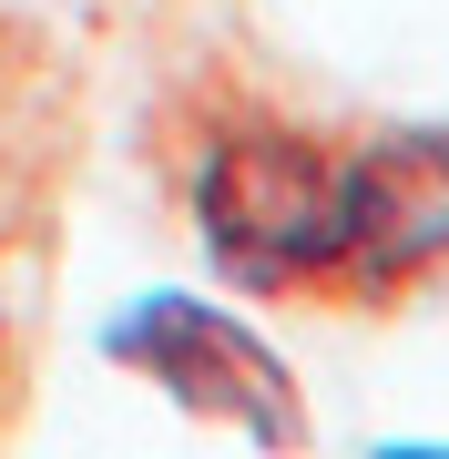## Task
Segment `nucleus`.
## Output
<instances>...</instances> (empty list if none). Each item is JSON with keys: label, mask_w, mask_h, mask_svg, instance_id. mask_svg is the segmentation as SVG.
Segmentation results:
<instances>
[{"label": "nucleus", "mask_w": 449, "mask_h": 459, "mask_svg": "<svg viewBox=\"0 0 449 459\" xmlns=\"http://www.w3.org/2000/svg\"><path fill=\"white\" fill-rule=\"evenodd\" d=\"M358 133H307L286 113H215L194 133L184 204L194 246L246 296H348L358 286Z\"/></svg>", "instance_id": "1"}, {"label": "nucleus", "mask_w": 449, "mask_h": 459, "mask_svg": "<svg viewBox=\"0 0 449 459\" xmlns=\"http://www.w3.org/2000/svg\"><path fill=\"white\" fill-rule=\"evenodd\" d=\"M102 358L143 388H164L184 419L225 429V439L266 449V459H297L307 449V388L297 368L266 347L255 316L215 307V296H184V286H153L102 327Z\"/></svg>", "instance_id": "2"}, {"label": "nucleus", "mask_w": 449, "mask_h": 459, "mask_svg": "<svg viewBox=\"0 0 449 459\" xmlns=\"http://www.w3.org/2000/svg\"><path fill=\"white\" fill-rule=\"evenodd\" d=\"M367 184H358V286L348 296H399L449 265V133H358Z\"/></svg>", "instance_id": "3"}, {"label": "nucleus", "mask_w": 449, "mask_h": 459, "mask_svg": "<svg viewBox=\"0 0 449 459\" xmlns=\"http://www.w3.org/2000/svg\"><path fill=\"white\" fill-rule=\"evenodd\" d=\"M378 459H449V439H388Z\"/></svg>", "instance_id": "4"}]
</instances>
